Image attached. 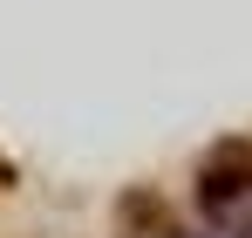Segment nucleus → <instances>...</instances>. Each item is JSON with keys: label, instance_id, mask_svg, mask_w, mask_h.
<instances>
[{"label": "nucleus", "instance_id": "1", "mask_svg": "<svg viewBox=\"0 0 252 238\" xmlns=\"http://www.w3.org/2000/svg\"><path fill=\"white\" fill-rule=\"evenodd\" d=\"M205 238H252V232H246V225H239V232H205Z\"/></svg>", "mask_w": 252, "mask_h": 238}]
</instances>
